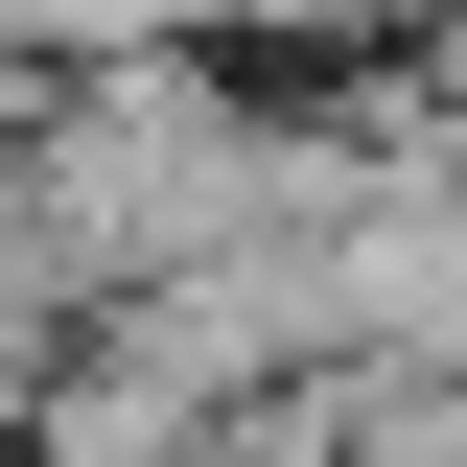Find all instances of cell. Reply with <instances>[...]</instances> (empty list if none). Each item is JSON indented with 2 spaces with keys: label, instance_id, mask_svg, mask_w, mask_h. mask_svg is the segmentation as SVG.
<instances>
[{
  "label": "cell",
  "instance_id": "obj_1",
  "mask_svg": "<svg viewBox=\"0 0 467 467\" xmlns=\"http://www.w3.org/2000/svg\"><path fill=\"white\" fill-rule=\"evenodd\" d=\"M24 211L70 234V281H94V304H140V281L257 257V234L304 211V117H257V94H234V47L47 70V117H24Z\"/></svg>",
  "mask_w": 467,
  "mask_h": 467
}]
</instances>
